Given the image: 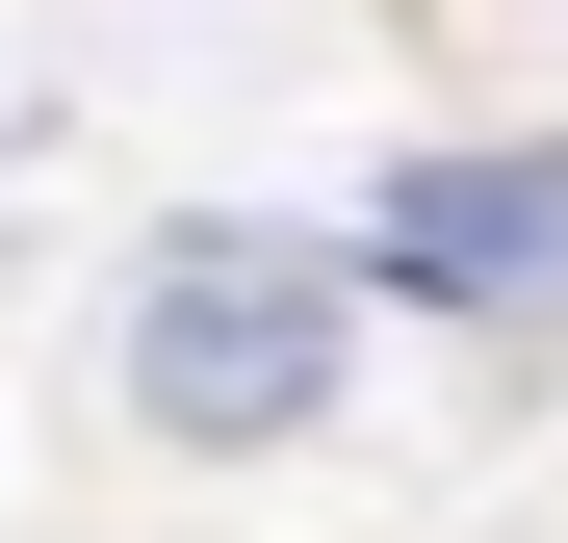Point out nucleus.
I'll list each match as a JSON object with an SVG mask.
<instances>
[{
	"mask_svg": "<svg viewBox=\"0 0 568 543\" xmlns=\"http://www.w3.org/2000/svg\"><path fill=\"white\" fill-rule=\"evenodd\" d=\"M362 259H388L414 311H568V130L542 155H414Z\"/></svg>",
	"mask_w": 568,
	"mask_h": 543,
	"instance_id": "f03ea898",
	"label": "nucleus"
},
{
	"mask_svg": "<svg viewBox=\"0 0 568 543\" xmlns=\"http://www.w3.org/2000/svg\"><path fill=\"white\" fill-rule=\"evenodd\" d=\"M336 259H284V233H155V285H130V414L155 440H311L336 414Z\"/></svg>",
	"mask_w": 568,
	"mask_h": 543,
	"instance_id": "f257e3e1",
	"label": "nucleus"
}]
</instances>
